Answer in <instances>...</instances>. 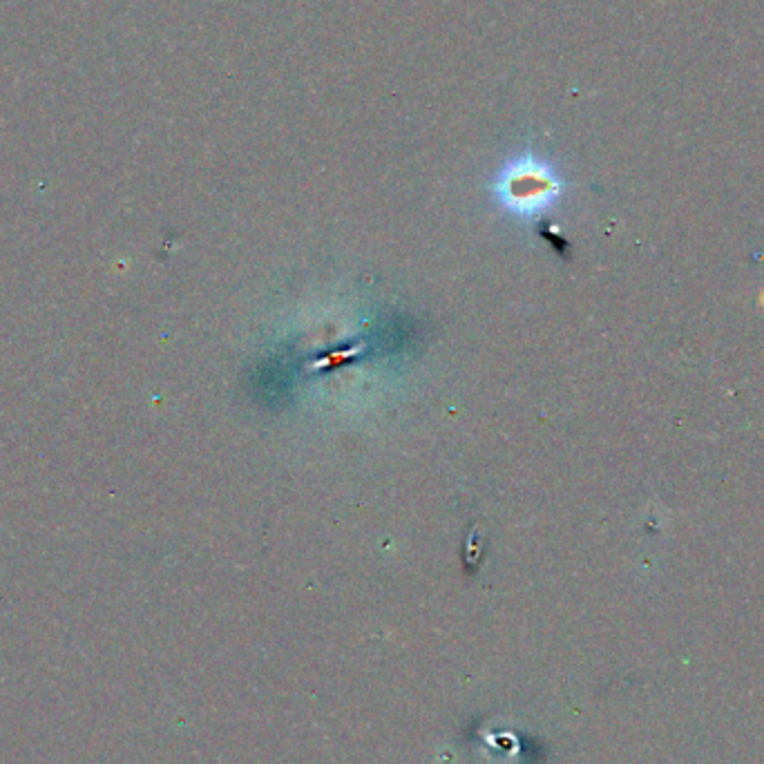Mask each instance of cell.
I'll return each mask as SVG.
<instances>
[{
	"label": "cell",
	"mask_w": 764,
	"mask_h": 764,
	"mask_svg": "<svg viewBox=\"0 0 764 764\" xmlns=\"http://www.w3.org/2000/svg\"><path fill=\"white\" fill-rule=\"evenodd\" d=\"M494 190L508 208L519 213H537L559 197L561 179L546 161L521 155L501 170Z\"/></svg>",
	"instance_id": "obj_1"
}]
</instances>
